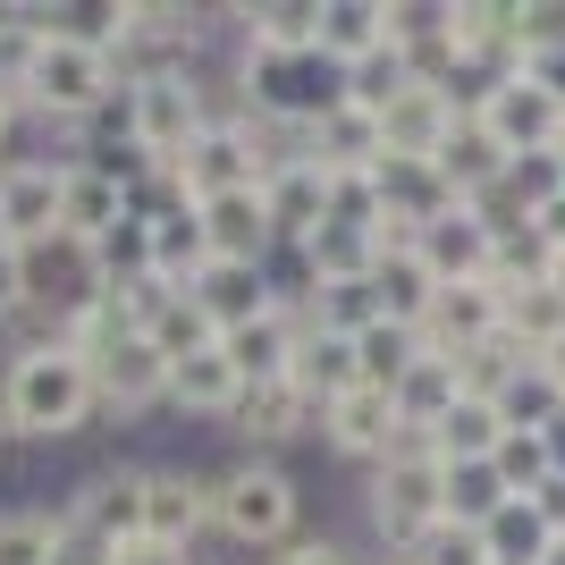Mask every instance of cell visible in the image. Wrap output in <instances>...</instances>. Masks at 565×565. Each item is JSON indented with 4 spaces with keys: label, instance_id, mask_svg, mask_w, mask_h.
<instances>
[{
    "label": "cell",
    "instance_id": "f1b7e54d",
    "mask_svg": "<svg viewBox=\"0 0 565 565\" xmlns=\"http://www.w3.org/2000/svg\"><path fill=\"white\" fill-rule=\"evenodd\" d=\"M296 254H305V270H312V287H372V270H380V254H388V245H380L372 228H321L312 236V245H296Z\"/></svg>",
    "mask_w": 565,
    "mask_h": 565
},
{
    "label": "cell",
    "instance_id": "5bb4252c",
    "mask_svg": "<svg viewBox=\"0 0 565 565\" xmlns=\"http://www.w3.org/2000/svg\"><path fill=\"white\" fill-rule=\"evenodd\" d=\"M262 220H270L279 245H312V236L330 228V169L312 161L305 143H287L279 161H270V178H262Z\"/></svg>",
    "mask_w": 565,
    "mask_h": 565
},
{
    "label": "cell",
    "instance_id": "9c48e42d",
    "mask_svg": "<svg viewBox=\"0 0 565 565\" xmlns=\"http://www.w3.org/2000/svg\"><path fill=\"white\" fill-rule=\"evenodd\" d=\"M143 472L152 465H94L85 481L60 490V515H68L76 541H94L102 557H118V548L143 541Z\"/></svg>",
    "mask_w": 565,
    "mask_h": 565
},
{
    "label": "cell",
    "instance_id": "11a10c76",
    "mask_svg": "<svg viewBox=\"0 0 565 565\" xmlns=\"http://www.w3.org/2000/svg\"><path fill=\"white\" fill-rule=\"evenodd\" d=\"M0 161H9V152H0Z\"/></svg>",
    "mask_w": 565,
    "mask_h": 565
},
{
    "label": "cell",
    "instance_id": "7dc6e473",
    "mask_svg": "<svg viewBox=\"0 0 565 565\" xmlns=\"http://www.w3.org/2000/svg\"><path fill=\"white\" fill-rule=\"evenodd\" d=\"M523 507H532V515L548 523V541H565V472H548V481H541L532 498H523Z\"/></svg>",
    "mask_w": 565,
    "mask_h": 565
},
{
    "label": "cell",
    "instance_id": "d6a6232c",
    "mask_svg": "<svg viewBox=\"0 0 565 565\" xmlns=\"http://www.w3.org/2000/svg\"><path fill=\"white\" fill-rule=\"evenodd\" d=\"M430 296H439V279L423 270V254H414V245H388V254H380V270H372V305H380V321L423 330Z\"/></svg>",
    "mask_w": 565,
    "mask_h": 565
},
{
    "label": "cell",
    "instance_id": "4dcf8cb0",
    "mask_svg": "<svg viewBox=\"0 0 565 565\" xmlns=\"http://www.w3.org/2000/svg\"><path fill=\"white\" fill-rule=\"evenodd\" d=\"M68 557V515L43 507V498H18L0 507V565H60Z\"/></svg>",
    "mask_w": 565,
    "mask_h": 565
},
{
    "label": "cell",
    "instance_id": "f6af8a7d",
    "mask_svg": "<svg viewBox=\"0 0 565 565\" xmlns=\"http://www.w3.org/2000/svg\"><path fill=\"white\" fill-rule=\"evenodd\" d=\"M270 565H372L363 548H347V541H330V532H305L296 548H279Z\"/></svg>",
    "mask_w": 565,
    "mask_h": 565
},
{
    "label": "cell",
    "instance_id": "9a60e30c",
    "mask_svg": "<svg viewBox=\"0 0 565 565\" xmlns=\"http://www.w3.org/2000/svg\"><path fill=\"white\" fill-rule=\"evenodd\" d=\"M414 254H423V270L439 287H472L498 270V220L481 212V203H456L448 220H430L423 236H414Z\"/></svg>",
    "mask_w": 565,
    "mask_h": 565
},
{
    "label": "cell",
    "instance_id": "816d5d0a",
    "mask_svg": "<svg viewBox=\"0 0 565 565\" xmlns=\"http://www.w3.org/2000/svg\"><path fill=\"white\" fill-rule=\"evenodd\" d=\"M541 565H565V541H548V557H541Z\"/></svg>",
    "mask_w": 565,
    "mask_h": 565
},
{
    "label": "cell",
    "instance_id": "d6986e66",
    "mask_svg": "<svg viewBox=\"0 0 565 565\" xmlns=\"http://www.w3.org/2000/svg\"><path fill=\"white\" fill-rule=\"evenodd\" d=\"M305 312L296 305H270V312H254L245 330H228L220 347H228V363H236V380L245 388H270V380H296V347H305Z\"/></svg>",
    "mask_w": 565,
    "mask_h": 565
},
{
    "label": "cell",
    "instance_id": "7bdbcfd3",
    "mask_svg": "<svg viewBox=\"0 0 565 565\" xmlns=\"http://www.w3.org/2000/svg\"><path fill=\"white\" fill-rule=\"evenodd\" d=\"M405 85H414V76H405V60H397V51H372L363 68H347V102H354V110H372V118L388 110V102H397Z\"/></svg>",
    "mask_w": 565,
    "mask_h": 565
},
{
    "label": "cell",
    "instance_id": "ac0fdd59",
    "mask_svg": "<svg viewBox=\"0 0 565 565\" xmlns=\"http://www.w3.org/2000/svg\"><path fill=\"white\" fill-rule=\"evenodd\" d=\"M498 312H507V296H498L490 279L439 287V296H430V312H423V347L448 354V363H472L481 347H498Z\"/></svg>",
    "mask_w": 565,
    "mask_h": 565
},
{
    "label": "cell",
    "instance_id": "44dd1931",
    "mask_svg": "<svg viewBox=\"0 0 565 565\" xmlns=\"http://www.w3.org/2000/svg\"><path fill=\"white\" fill-rule=\"evenodd\" d=\"M465 127V110H456L439 85H405L388 110H380V136H388V161H439L448 152V136Z\"/></svg>",
    "mask_w": 565,
    "mask_h": 565
},
{
    "label": "cell",
    "instance_id": "bcb514c9",
    "mask_svg": "<svg viewBox=\"0 0 565 565\" xmlns=\"http://www.w3.org/2000/svg\"><path fill=\"white\" fill-rule=\"evenodd\" d=\"M0 330H25V262H18V245H0Z\"/></svg>",
    "mask_w": 565,
    "mask_h": 565
},
{
    "label": "cell",
    "instance_id": "ba28073f",
    "mask_svg": "<svg viewBox=\"0 0 565 565\" xmlns=\"http://www.w3.org/2000/svg\"><path fill=\"white\" fill-rule=\"evenodd\" d=\"M25 262V330H68L76 312H94L102 296H110V279H102L94 245H76V236H43V245H18Z\"/></svg>",
    "mask_w": 565,
    "mask_h": 565
},
{
    "label": "cell",
    "instance_id": "8fae6325",
    "mask_svg": "<svg viewBox=\"0 0 565 565\" xmlns=\"http://www.w3.org/2000/svg\"><path fill=\"white\" fill-rule=\"evenodd\" d=\"M94 388H102V423H143L169 405V354L143 330H127L94 354Z\"/></svg>",
    "mask_w": 565,
    "mask_h": 565
},
{
    "label": "cell",
    "instance_id": "8992f818",
    "mask_svg": "<svg viewBox=\"0 0 565 565\" xmlns=\"http://www.w3.org/2000/svg\"><path fill=\"white\" fill-rule=\"evenodd\" d=\"M127 102H136V161L143 169H178L194 152V136L228 110L203 68H152V76H127Z\"/></svg>",
    "mask_w": 565,
    "mask_h": 565
},
{
    "label": "cell",
    "instance_id": "c3c4849f",
    "mask_svg": "<svg viewBox=\"0 0 565 565\" xmlns=\"http://www.w3.org/2000/svg\"><path fill=\"white\" fill-rule=\"evenodd\" d=\"M110 565H194V548H161V541H136V548H118Z\"/></svg>",
    "mask_w": 565,
    "mask_h": 565
},
{
    "label": "cell",
    "instance_id": "db71d44e",
    "mask_svg": "<svg viewBox=\"0 0 565 565\" xmlns=\"http://www.w3.org/2000/svg\"><path fill=\"white\" fill-rule=\"evenodd\" d=\"M372 565H397V557H372Z\"/></svg>",
    "mask_w": 565,
    "mask_h": 565
},
{
    "label": "cell",
    "instance_id": "ffe728a7",
    "mask_svg": "<svg viewBox=\"0 0 565 565\" xmlns=\"http://www.w3.org/2000/svg\"><path fill=\"white\" fill-rule=\"evenodd\" d=\"M127 212H136V186H127L118 169L76 161V152H68V186H60V236H76V245H102V236H110Z\"/></svg>",
    "mask_w": 565,
    "mask_h": 565
},
{
    "label": "cell",
    "instance_id": "6da1fadb",
    "mask_svg": "<svg viewBox=\"0 0 565 565\" xmlns=\"http://www.w3.org/2000/svg\"><path fill=\"white\" fill-rule=\"evenodd\" d=\"M94 423H102V388L68 338L25 330L0 354V448H68Z\"/></svg>",
    "mask_w": 565,
    "mask_h": 565
},
{
    "label": "cell",
    "instance_id": "7a4b0ae2",
    "mask_svg": "<svg viewBox=\"0 0 565 565\" xmlns=\"http://www.w3.org/2000/svg\"><path fill=\"white\" fill-rule=\"evenodd\" d=\"M228 43H236V34H228ZM338 102H347V76H338L321 51H254V43H236V60H228V110H245L254 127L305 143V127L321 110H338Z\"/></svg>",
    "mask_w": 565,
    "mask_h": 565
},
{
    "label": "cell",
    "instance_id": "f35d334b",
    "mask_svg": "<svg viewBox=\"0 0 565 565\" xmlns=\"http://www.w3.org/2000/svg\"><path fill=\"white\" fill-rule=\"evenodd\" d=\"M448 523L456 532H481V523L507 507V481H498V465H448Z\"/></svg>",
    "mask_w": 565,
    "mask_h": 565
},
{
    "label": "cell",
    "instance_id": "52a82bcc",
    "mask_svg": "<svg viewBox=\"0 0 565 565\" xmlns=\"http://www.w3.org/2000/svg\"><path fill=\"white\" fill-rule=\"evenodd\" d=\"M287 152V136H270V127H254L245 110H220L203 136H194V152L169 178H178V194H186L194 212L203 203H220V194H254L262 178H270V161Z\"/></svg>",
    "mask_w": 565,
    "mask_h": 565
},
{
    "label": "cell",
    "instance_id": "603a6c76",
    "mask_svg": "<svg viewBox=\"0 0 565 565\" xmlns=\"http://www.w3.org/2000/svg\"><path fill=\"white\" fill-rule=\"evenodd\" d=\"M236 397H245V380H236L228 347H194L186 363H169V414H178V423H220L228 430Z\"/></svg>",
    "mask_w": 565,
    "mask_h": 565
},
{
    "label": "cell",
    "instance_id": "ee69618b",
    "mask_svg": "<svg viewBox=\"0 0 565 565\" xmlns=\"http://www.w3.org/2000/svg\"><path fill=\"white\" fill-rule=\"evenodd\" d=\"M397 565H490V548H481V532H456V523H439L423 548H405Z\"/></svg>",
    "mask_w": 565,
    "mask_h": 565
},
{
    "label": "cell",
    "instance_id": "484cf974",
    "mask_svg": "<svg viewBox=\"0 0 565 565\" xmlns=\"http://www.w3.org/2000/svg\"><path fill=\"white\" fill-rule=\"evenodd\" d=\"M498 439H507V414H498V397L465 388V397L439 414V430H430V456H439V465H490Z\"/></svg>",
    "mask_w": 565,
    "mask_h": 565
},
{
    "label": "cell",
    "instance_id": "7c38bea8",
    "mask_svg": "<svg viewBox=\"0 0 565 565\" xmlns=\"http://www.w3.org/2000/svg\"><path fill=\"white\" fill-rule=\"evenodd\" d=\"M60 186H68V152H9L0 161V245H43L60 236Z\"/></svg>",
    "mask_w": 565,
    "mask_h": 565
},
{
    "label": "cell",
    "instance_id": "30bf717a",
    "mask_svg": "<svg viewBox=\"0 0 565 565\" xmlns=\"http://www.w3.org/2000/svg\"><path fill=\"white\" fill-rule=\"evenodd\" d=\"M472 118L498 136V152H507V161H523V152H557V136H565V94H548L532 68H515V76H498V85H490V102H481Z\"/></svg>",
    "mask_w": 565,
    "mask_h": 565
},
{
    "label": "cell",
    "instance_id": "60d3db41",
    "mask_svg": "<svg viewBox=\"0 0 565 565\" xmlns=\"http://www.w3.org/2000/svg\"><path fill=\"white\" fill-rule=\"evenodd\" d=\"M143 338H152V347H161L169 363H186L194 347H220V330H212V321H203V305H194L186 287H178V296H169V305L152 312V330H143Z\"/></svg>",
    "mask_w": 565,
    "mask_h": 565
},
{
    "label": "cell",
    "instance_id": "e575fe53",
    "mask_svg": "<svg viewBox=\"0 0 565 565\" xmlns=\"http://www.w3.org/2000/svg\"><path fill=\"white\" fill-rule=\"evenodd\" d=\"M456 397H465V363H448V354H423V363L397 380V414H405V430H414V439H430V430H439V414H448Z\"/></svg>",
    "mask_w": 565,
    "mask_h": 565
},
{
    "label": "cell",
    "instance_id": "1f68e13d",
    "mask_svg": "<svg viewBox=\"0 0 565 565\" xmlns=\"http://www.w3.org/2000/svg\"><path fill=\"white\" fill-rule=\"evenodd\" d=\"M439 169H448L456 203H490L498 186H507V152H498V136L481 127V118H465L448 136V152H439Z\"/></svg>",
    "mask_w": 565,
    "mask_h": 565
},
{
    "label": "cell",
    "instance_id": "277c9868",
    "mask_svg": "<svg viewBox=\"0 0 565 565\" xmlns=\"http://www.w3.org/2000/svg\"><path fill=\"white\" fill-rule=\"evenodd\" d=\"M25 18H34V9H25ZM34 34H43V25H34ZM118 94H127V68L94 43H68V34H43L34 60H25V85H18L25 118H43L60 136H85Z\"/></svg>",
    "mask_w": 565,
    "mask_h": 565
},
{
    "label": "cell",
    "instance_id": "8d00e7d4",
    "mask_svg": "<svg viewBox=\"0 0 565 565\" xmlns=\"http://www.w3.org/2000/svg\"><path fill=\"white\" fill-rule=\"evenodd\" d=\"M423 330H405V321H372V330H354V363H363V388H388L397 397V380L423 363Z\"/></svg>",
    "mask_w": 565,
    "mask_h": 565
},
{
    "label": "cell",
    "instance_id": "ab89813d",
    "mask_svg": "<svg viewBox=\"0 0 565 565\" xmlns=\"http://www.w3.org/2000/svg\"><path fill=\"white\" fill-rule=\"evenodd\" d=\"M94 262H102V279H110V287L152 279V220H143V212H127V220H118V228L94 245Z\"/></svg>",
    "mask_w": 565,
    "mask_h": 565
},
{
    "label": "cell",
    "instance_id": "2e32d148",
    "mask_svg": "<svg viewBox=\"0 0 565 565\" xmlns=\"http://www.w3.org/2000/svg\"><path fill=\"white\" fill-rule=\"evenodd\" d=\"M312 430H321V405H312L296 380L245 388V397H236V414H228L236 456H279V448H296V439H312Z\"/></svg>",
    "mask_w": 565,
    "mask_h": 565
},
{
    "label": "cell",
    "instance_id": "5b68a950",
    "mask_svg": "<svg viewBox=\"0 0 565 565\" xmlns=\"http://www.w3.org/2000/svg\"><path fill=\"white\" fill-rule=\"evenodd\" d=\"M439 490H448V465H439L430 439H414V430L397 439L388 465L363 472V523H372L380 557H405V548H423L430 532L448 523V498Z\"/></svg>",
    "mask_w": 565,
    "mask_h": 565
},
{
    "label": "cell",
    "instance_id": "3957f363",
    "mask_svg": "<svg viewBox=\"0 0 565 565\" xmlns=\"http://www.w3.org/2000/svg\"><path fill=\"white\" fill-rule=\"evenodd\" d=\"M212 541H228L236 557H279L305 541V490L279 456H236L212 472Z\"/></svg>",
    "mask_w": 565,
    "mask_h": 565
},
{
    "label": "cell",
    "instance_id": "7402d4cb",
    "mask_svg": "<svg viewBox=\"0 0 565 565\" xmlns=\"http://www.w3.org/2000/svg\"><path fill=\"white\" fill-rule=\"evenodd\" d=\"M186 296L203 305V321H212L220 338L228 330H245L254 312H270L279 296H270V262H203L186 279Z\"/></svg>",
    "mask_w": 565,
    "mask_h": 565
},
{
    "label": "cell",
    "instance_id": "d590c367",
    "mask_svg": "<svg viewBox=\"0 0 565 565\" xmlns=\"http://www.w3.org/2000/svg\"><path fill=\"white\" fill-rule=\"evenodd\" d=\"M507 347V338H498ZM498 414H507V430H548L565 414V388L548 380V363H532V354H515L507 363V380H498Z\"/></svg>",
    "mask_w": 565,
    "mask_h": 565
},
{
    "label": "cell",
    "instance_id": "cb8c5ba5",
    "mask_svg": "<svg viewBox=\"0 0 565 565\" xmlns=\"http://www.w3.org/2000/svg\"><path fill=\"white\" fill-rule=\"evenodd\" d=\"M507 296V312H498V338L515 354H532V363H548V354L565 347V296L548 279H532V287H498Z\"/></svg>",
    "mask_w": 565,
    "mask_h": 565
},
{
    "label": "cell",
    "instance_id": "836d02e7",
    "mask_svg": "<svg viewBox=\"0 0 565 565\" xmlns=\"http://www.w3.org/2000/svg\"><path fill=\"white\" fill-rule=\"evenodd\" d=\"M152 220V279L186 287L203 262H212V236H203V212L194 203H169V212H143Z\"/></svg>",
    "mask_w": 565,
    "mask_h": 565
},
{
    "label": "cell",
    "instance_id": "83f0119b",
    "mask_svg": "<svg viewBox=\"0 0 565 565\" xmlns=\"http://www.w3.org/2000/svg\"><path fill=\"white\" fill-rule=\"evenodd\" d=\"M203 236H212V262H270L279 254V236H270V220H262V186L203 203Z\"/></svg>",
    "mask_w": 565,
    "mask_h": 565
},
{
    "label": "cell",
    "instance_id": "f5cc1de1",
    "mask_svg": "<svg viewBox=\"0 0 565 565\" xmlns=\"http://www.w3.org/2000/svg\"><path fill=\"white\" fill-rule=\"evenodd\" d=\"M557 169H565V136H557Z\"/></svg>",
    "mask_w": 565,
    "mask_h": 565
},
{
    "label": "cell",
    "instance_id": "681fc988",
    "mask_svg": "<svg viewBox=\"0 0 565 565\" xmlns=\"http://www.w3.org/2000/svg\"><path fill=\"white\" fill-rule=\"evenodd\" d=\"M541 439H548V472H565V414H557V423L541 430Z\"/></svg>",
    "mask_w": 565,
    "mask_h": 565
},
{
    "label": "cell",
    "instance_id": "4fadbf2b",
    "mask_svg": "<svg viewBox=\"0 0 565 565\" xmlns=\"http://www.w3.org/2000/svg\"><path fill=\"white\" fill-rule=\"evenodd\" d=\"M312 439H321L338 465L372 472V465H388V456H397L405 414H397V397H388V388H347L338 405H321V430H312Z\"/></svg>",
    "mask_w": 565,
    "mask_h": 565
},
{
    "label": "cell",
    "instance_id": "d4e9b609",
    "mask_svg": "<svg viewBox=\"0 0 565 565\" xmlns=\"http://www.w3.org/2000/svg\"><path fill=\"white\" fill-rule=\"evenodd\" d=\"M305 152H312L321 169H380V161H388V136H380L372 110L338 102V110H321V118L305 127Z\"/></svg>",
    "mask_w": 565,
    "mask_h": 565
},
{
    "label": "cell",
    "instance_id": "b9f144b4",
    "mask_svg": "<svg viewBox=\"0 0 565 565\" xmlns=\"http://www.w3.org/2000/svg\"><path fill=\"white\" fill-rule=\"evenodd\" d=\"M490 465H498V481H507V498H532L548 481V439H541V430H507Z\"/></svg>",
    "mask_w": 565,
    "mask_h": 565
},
{
    "label": "cell",
    "instance_id": "e0dca14e",
    "mask_svg": "<svg viewBox=\"0 0 565 565\" xmlns=\"http://www.w3.org/2000/svg\"><path fill=\"white\" fill-rule=\"evenodd\" d=\"M203 532H212V472H194V465H152V472H143V541L194 548Z\"/></svg>",
    "mask_w": 565,
    "mask_h": 565
},
{
    "label": "cell",
    "instance_id": "4316f807",
    "mask_svg": "<svg viewBox=\"0 0 565 565\" xmlns=\"http://www.w3.org/2000/svg\"><path fill=\"white\" fill-rule=\"evenodd\" d=\"M388 51V0H321V60L338 76Z\"/></svg>",
    "mask_w": 565,
    "mask_h": 565
},
{
    "label": "cell",
    "instance_id": "74e56055",
    "mask_svg": "<svg viewBox=\"0 0 565 565\" xmlns=\"http://www.w3.org/2000/svg\"><path fill=\"white\" fill-rule=\"evenodd\" d=\"M481 548H490V565H541L548 557V523L523 507V498H507L490 523H481Z\"/></svg>",
    "mask_w": 565,
    "mask_h": 565
},
{
    "label": "cell",
    "instance_id": "f546056e",
    "mask_svg": "<svg viewBox=\"0 0 565 565\" xmlns=\"http://www.w3.org/2000/svg\"><path fill=\"white\" fill-rule=\"evenodd\" d=\"M296 388H305L312 405H338L347 388H363L354 338H347V330H321V321H312V330H305V347H296Z\"/></svg>",
    "mask_w": 565,
    "mask_h": 565
},
{
    "label": "cell",
    "instance_id": "f907efd6",
    "mask_svg": "<svg viewBox=\"0 0 565 565\" xmlns=\"http://www.w3.org/2000/svg\"><path fill=\"white\" fill-rule=\"evenodd\" d=\"M548 287H557V296H565V254H548Z\"/></svg>",
    "mask_w": 565,
    "mask_h": 565
}]
</instances>
